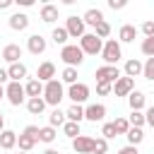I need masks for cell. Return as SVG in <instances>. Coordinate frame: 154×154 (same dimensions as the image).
Segmentation results:
<instances>
[{
  "instance_id": "cell-1",
  "label": "cell",
  "mask_w": 154,
  "mask_h": 154,
  "mask_svg": "<svg viewBox=\"0 0 154 154\" xmlns=\"http://www.w3.org/2000/svg\"><path fill=\"white\" fill-rule=\"evenodd\" d=\"M41 99L46 101V106H53V108H58V103L65 99L63 82H60V79H51V82H46V84H43V96H41Z\"/></svg>"
},
{
  "instance_id": "cell-2",
  "label": "cell",
  "mask_w": 154,
  "mask_h": 154,
  "mask_svg": "<svg viewBox=\"0 0 154 154\" xmlns=\"http://www.w3.org/2000/svg\"><path fill=\"white\" fill-rule=\"evenodd\" d=\"M60 60H63L67 67H77V65L84 63V53H82V48H79L77 43H67V46L60 48Z\"/></svg>"
},
{
  "instance_id": "cell-3",
  "label": "cell",
  "mask_w": 154,
  "mask_h": 154,
  "mask_svg": "<svg viewBox=\"0 0 154 154\" xmlns=\"http://www.w3.org/2000/svg\"><path fill=\"white\" fill-rule=\"evenodd\" d=\"M101 58H103V65H116L120 58H123V51H120V43L116 38H108L101 48Z\"/></svg>"
},
{
  "instance_id": "cell-4",
  "label": "cell",
  "mask_w": 154,
  "mask_h": 154,
  "mask_svg": "<svg viewBox=\"0 0 154 154\" xmlns=\"http://www.w3.org/2000/svg\"><path fill=\"white\" fill-rule=\"evenodd\" d=\"M79 48H82L84 55H96V53H101L103 41H101L99 36H94V34H84V36L79 38Z\"/></svg>"
},
{
  "instance_id": "cell-5",
  "label": "cell",
  "mask_w": 154,
  "mask_h": 154,
  "mask_svg": "<svg viewBox=\"0 0 154 154\" xmlns=\"http://www.w3.org/2000/svg\"><path fill=\"white\" fill-rule=\"evenodd\" d=\"M87 26H84V22H82V17H77V14H72V17H67L65 19V31H67V36L70 38H82L87 31H84Z\"/></svg>"
},
{
  "instance_id": "cell-6",
  "label": "cell",
  "mask_w": 154,
  "mask_h": 154,
  "mask_svg": "<svg viewBox=\"0 0 154 154\" xmlns=\"http://www.w3.org/2000/svg\"><path fill=\"white\" fill-rule=\"evenodd\" d=\"M118 79H120V70H118V65H101V67H96V82L116 84Z\"/></svg>"
},
{
  "instance_id": "cell-7",
  "label": "cell",
  "mask_w": 154,
  "mask_h": 154,
  "mask_svg": "<svg viewBox=\"0 0 154 154\" xmlns=\"http://www.w3.org/2000/svg\"><path fill=\"white\" fill-rule=\"evenodd\" d=\"M5 96H7V101L12 103V106H22L24 103V87L19 84V82H10L7 87H5Z\"/></svg>"
},
{
  "instance_id": "cell-8",
  "label": "cell",
  "mask_w": 154,
  "mask_h": 154,
  "mask_svg": "<svg viewBox=\"0 0 154 154\" xmlns=\"http://www.w3.org/2000/svg\"><path fill=\"white\" fill-rule=\"evenodd\" d=\"M67 96L72 99V103H79V106H82V103L89 99V87H87L84 82H75V84H70Z\"/></svg>"
},
{
  "instance_id": "cell-9",
  "label": "cell",
  "mask_w": 154,
  "mask_h": 154,
  "mask_svg": "<svg viewBox=\"0 0 154 154\" xmlns=\"http://www.w3.org/2000/svg\"><path fill=\"white\" fill-rule=\"evenodd\" d=\"M26 48H29L31 55H41V53H46L48 43H46V38H43L41 34H31V36L26 38Z\"/></svg>"
},
{
  "instance_id": "cell-10",
  "label": "cell",
  "mask_w": 154,
  "mask_h": 154,
  "mask_svg": "<svg viewBox=\"0 0 154 154\" xmlns=\"http://www.w3.org/2000/svg\"><path fill=\"white\" fill-rule=\"evenodd\" d=\"M72 149L77 154H91L94 152V137H87V135H79L72 140Z\"/></svg>"
},
{
  "instance_id": "cell-11",
  "label": "cell",
  "mask_w": 154,
  "mask_h": 154,
  "mask_svg": "<svg viewBox=\"0 0 154 154\" xmlns=\"http://www.w3.org/2000/svg\"><path fill=\"white\" fill-rule=\"evenodd\" d=\"M84 118L91 120V123L103 120V118H106V106H103V103H89V106L84 108Z\"/></svg>"
},
{
  "instance_id": "cell-12",
  "label": "cell",
  "mask_w": 154,
  "mask_h": 154,
  "mask_svg": "<svg viewBox=\"0 0 154 154\" xmlns=\"http://www.w3.org/2000/svg\"><path fill=\"white\" fill-rule=\"evenodd\" d=\"M113 91H116V96H130V91H135V79H130V77L123 75L113 84Z\"/></svg>"
},
{
  "instance_id": "cell-13",
  "label": "cell",
  "mask_w": 154,
  "mask_h": 154,
  "mask_svg": "<svg viewBox=\"0 0 154 154\" xmlns=\"http://www.w3.org/2000/svg\"><path fill=\"white\" fill-rule=\"evenodd\" d=\"M19 58H22V46L19 43H7L5 48H2V60L5 63H19Z\"/></svg>"
},
{
  "instance_id": "cell-14",
  "label": "cell",
  "mask_w": 154,
  "mask_h": 154,
  "mask_svg": "<svg viewBox=\"0 0 154 154\" xmlns=\"http://www.w3.org/2000/svg\"><path fill=\"white\" fill-rule=\"evenodd\" d=\"M36 79H38V82H43V84H46V82H51V79H55V65H53V63H48V60H46V63H41V65H38V70H36Z\"/></svg>"
},
{
  "instance_id": "cell-15",
  "label": "cell",
  "mask_w": 154,
  "mask_h": 154,
  "mask_svg": "<svg viewBox=\"0 0 154 154\" xmlns=\"http://www.w3.org/2000/svg\"><path fill=\"white\" fill-rule=\"evenodd\" d=\"M82 22H84V26H96L99 22H103V12H101L99 7H89V10L84 12Z\"/></svg>"
},
{
  "instance_id": "cell-16",
  "label": "cell",
  "mask_w": 154,
  "mask_h": 154,
  "mask_svg": "<svg viewBox=\"0 0 154 154\" xmlns=\"http://www.w3.org/2000/svg\"><path fill=\"white\" fill-rule=\"evenodd\" d=\"M7 77H10V82H22L26 77V65L24 63H12L7 67Z\"/></svg>"
},
{
  "instance_id": "cell-17",
  "label": "cell",
  "mask_w": 154,
  "mask_h": 154,
  "mask_svg": "<svg viewBox=\"0 0 154 154\" xmlns=\"http://www.w3.org/2000/svg\"><path fill=\"white\" fill-rule=\"evenodd\" d=\"M24 94H26L29 99H38V96H43V82H38L36 77L29 79V82L24 84Z\"/></svg>"
},
{
  "instance_id": "cell-18",
  "label": "cell",
  "mask_w": 154,
  "mask_h": 154,
  "mask_svg": "<svg viewBox=\"0 0 154 154\" xmlns=\"http://www.w3.org/2000/svg\"><path fill=\"white\" fill-rule=\"evenodd\" d=\"M29 26V14H24V12H14L12 17H10V29H14V31H24Z\"/></svg>"
},
{
  "instance_id": "cell-19",
  "label": "cell",
  "mask_w": 154,
  "mask_h": 154,
  "mask_svg": "<svg viewBox=\"0 0 154 154\" xmlns=\"http://www.w3.org/2000/svg\"><path fill=\"white\" fill-rule=\"evenodd\" d=\"M135 36H137V26H135V24H123L120 31H118V43H120V41H123V43H132Z\"/></svg>"
},
{
  "instance_id": "cell-20",
  "label": "cell",
  "mask_w": 154,
  "mask_h": 154,
  "mask_svg": "<svg viewBox=\"0 0 154 154\" xmlns=\"http://www.w3.org/2000/svg\"><path fill=\"white\" fill-rule=\"evenodd\" d=\"M144 103H147V96L142 94V91H130V96H128V106H130V111H142L144 108Z\"/></svg>"
},
{
  "instance_id": "cell-21",
  "label": "cell",
  "mask_w": 154,
  "mask_h": 154,
  "mask_svg": "<svg viewBox=\"0 0 154 154\" xmlns=\"http://www.w3.org/2000/svg\"><path fill=\"white\" fill-rule=\"evenodd\" d=\"M65 120H70V123H77V125H79V123L84 120V108H82L79 103H72V106L65 111Z\"/></svg>"
},
{
  "instance_id": "cell-22",
  "label": "cell",
  "mask_w": 154,
  "mask_h": 154,
  "mask_svg": "<svg viewBox=\"0 0 154 154\" xmlns=\"http://www.w3.org/2000/svg\"><path fill=\"white\" fill-rule=\"evenodd\" d=\"M55 19H58V7H55V5H51V2H46V5L41 7V22L53 24Z\"/></svg>"
},
{
  "instance_id": "cell-23",
  "label": "cell",
  "mask_w": 154,
  "mask_h": 154,
  "mask_svg": "<svg viewBox=\"0 0 154 154\" xmlns=\"http://www.w3.org/2000/svg\"><path fill=\"white\" fill-rule=\"evenodd\" d=\"M125 77H130V79H135L137 75H142V63L137 60V58H130L128 63H125Z\"/></svg>"
},
{
  "instance_id": "cell-24",
  "label": "cell",
  "mask_w": 154,
  "mask_h": 154,
  "mask_svg": "<svg viewBox=\"0 0 154 154\" xmlns=\"http://www.w3.org/2000/svg\"><path fill=\"white\" fill-rule=\"evenodd\" d=\"M0 147H2V149H14V147H17V132L2 130V132H0Z\"/></svg>"
},
{
  "instance_id": "cell-25",
  "label": "cell",
  "mask_w": 154,
  "mask_h": 154,
  "mask_svg": "<svg viewBox=\"0 0 154 154\" xmlns=\"http://www.w3.org/2000/svg\"><path fill=\"white\" fill-rule=\"evenodd\" d=\"M26 111L31 113V116H41L43 111H46V101L38 96V99H26Z\"/></svg>"
},
{
  "instance_id": "cell-26",
  "label": "cell",
  "mask_w": 154,
  "mask_h": 154,
  "mask_svg": "<svg viewBox=\"0 0 154 154\" xmlns=\"http://www.w3.org/2000/svg\"><path fill=\"white\" fill-rule=\"evenodd\" d=\"M36 142H38L36 137H31V135H24V132H22V135L17 137V144H19V152H31V149L36 147Z\"/></svg>"
},
{
  "instance_id": "cell-27",
  "label": "cell",
  "mask_w": 154,
  "mask_h": 154,
  "mask_svg": "<svg viewBox=\"0 0 154 154\" xmlns=\"http://www.w3.org/2000/svg\"><path fill=\"white\" fill-rule=\"evenodd\" d=\"M48 125H51V128H63V125H65V113H63L60 108H53L51 116H48Z\"/></svg>"
},
{
  "instance_id": "cell-28",
  "label": "cell",
  "mask_w": 154,
  "mask_h": 154,
  "mask_svg": "<svg viewBox=\"0 0 154 154\" xmlns=\"http://www.w3.org/2000/svg\"><path fill=\"white\" fill-rule=\"evenodd\" d=\"M125 137H128V144L137 147V144L144 140V132H142V128H130V130L125 132Z\"/></svg>"
},
{
  "instance_id": "cell-29",
  "label": "cell",
  "mask_w": 154,
  "mask_h": 154,
  "mask_svg": "<svg viewBox=\"0 0 154 154\" xmlns=\"http://www.w3.org/2000/svg\"><path fill=\"white\" fill-rule=\"evenodd\" d=\"M55 137H58V135H55V128H51V125H46V128H38V142H46V144H51Z\"/></svg>"
},
{
  "instance_id": "cell-30",
  "label": "cell",
  "mask_w": 154,
  "mask_h": 154,
  "mask_svg": "<svg viewBox=\"0 0 154 154\" xmlns=\"http://www.w3.org/2000/svg\"><path fill=\"white\" fill-rule=\"evenodd\" d=\"M51 38H53L58 46H67V38H70V36H67L65 26H55V29H53V34H51Z\"/></svg>"
},
{
  "instance_id": "cell-31",
  "label": "cell",
  "mask_w": 154,
  "mask_h": 154,
  "mask_svg": "<svg viewBox=\"0 0 154 154\" xmlns=\"http://www.w3.org/2000/svg\"><path fill=\"white\" fill-rule=\"evenodd\" d=\"M108 34H111V24H108L106 19H103V22H99V24L94 26V36H99L101 41H103V38H108Z\"/></svg>"
},
{
  "instance_id": "cell-32",
  "label": "cell",
  "mask_w": 154,
  "mask_h": 154,
  "mask_svg": "<svg viewBox=\"0 0 154 154\" xmlns=\"http://www.w3.org/2000/svg\"><path fill=\"white\" fill-rule=\"evenodd\" d=\"M128 123H130V128H142V125H147V123H144V113H142V111H132V113H130V118H128Z\"/></svg>"
},
{
  "instance_id": "cell-33",
  "label": "cell",
  "mask_w": 154,
  "mask_h": 154,
  "mask_svg": "<svg viewBox=\"0 0 154 154\" xmlns=\"http://www.w3.org/2000/svg\"><path fill=\"white\" fill-rule=\"evenodd\" d=\"M63 132H65L70 140H75V137H79V135H82V132H79V125H77V123H70V120H65Z\"/></svg>"
},
{
  "instance_id": "cell-34",
  "label": "cell",
  "mask_w": 154,
  "mask_h": 154,
  "mask_svg": "<svg viewBox=\"0 0 154 154\" xmlns=\"http://www.w3.org/2000/svg\"><path fill=\"white\" fill-rule=\"evenodd\" d=\"M113 128H116V135H125L130 130V123H128V118H116L113 120Z\"/></svg>"
},
{
  "instance_id": "cell-35",
  "label": "cell",
  "mask_w": 154,
  "mask_h": 154,
  "mask_svg": "<svg viewBox=\"0 0 154 154\" xmlns=\"http://www.w3.org/2000/svg\"><path fill=\"white\" fill-rule=\"evenodd\" d=\"M140 51H142L147 58H154V36L144 38V41H142V46H140Z\"/></svg>"
},
{
  "instance_id": "cell-36",
  "label": "cell",
  "mask_w": 154,
  "mask_h": 154,
  "mask_svg": "<svg viewBox=\"0 0 154 154\" xmlns=\"http://www.w3.org/2000/svg\"><path fill=\"white\" fill-rule=\"evenodd\" d=\"M63 82L65 84H75L77 82V67H65L63 70Z\"/></svg>"
},
{
  "instance_id": "cell-37",
  "label": "cell",
  "mask_w": 154,
  "mask_h": 154,
  "mask_svg": "<svg viewBox=\"0 0 154 154\" xmlns=\"http://www.w3.org/2000/svg\"><path fill=\"white\" fill-rule=\"evenodd\" d=\"M106 152H108V140L96 137V140H94V152H91V154H106Z\"/></svg>"
},
{
  "instance_id": "cell-38",
  "label": "cell",
  "mask_w": 154,
  "mask_h": 154,
  "mask_svg": "<svg viewBox=\"0 0 154 154\" xmlns=\"http://www.w3.org/2000/svg\"><path fill=\"white\" fill-rule=\"evenodd\" d=\"M142 75H144L149 82H154V58H147V63L142 65Z\"/></svg>"
},
{
  "instance_id": "cell-39",
  "label": "cell",
  "mask_w": 154,
  "mask_h": 154,
  "mask_svg": "<svg viewBox=\"0 0 154 154\" xmlns=\"http://www.w3.org/2000/svg\"><path fill=\"white\" fill-rule=\"evenodd\" d=\"M113 91V84H108V82H96V94L99 96H108Z\"/></svg>"
},
{
  "instance_id": "cell-40",
  "label": "cell",
  "mask_w": 154,
  "mask_h": 154,
  "mask_svg": "<svg viewBox=\"0 0 154 154\" xmlns=\"http://www.w3.org/2000/svg\"><path fill=\"white\" fill-rule=\"evenodd\" d=\"M140 31L144 34V38H149V36H154V19H147V22H142V26H140Z\"/></svg>"
},
{
  "instance_id": "cell-41",
  "label": "cell",
  "mask_w": 154,
  "mask_h": 154,
  "mask_svg": "<svg viewBox=\"0 0 154 154\" xmlns=\"http://www.w3.org/2000/svg\"><path fill=\"white\" fill-rule=\"evenodd\" d=\"M101 135H103V140H111V137H116V128H113V123H103V128H101Z\"/></svg>"
},
{
  "instance_id": "cell-42",
  "label": "cell",
  "mask_w": 154,
  "mask_h": 154,
  "mask_svg": "<svg viewBox=\"0 0 154 154\" xmlns=\"http://www.w3.org/2000/svg\"><path fill=\"white\" fill-rule=\"evenodd\" d=\"M144 123H147L149 128H154V106L147 108V113H144Z\"/></svg>"
},
{
  "instance_id": "cell-43",
  "label": "cell",
  "mask_w": 154,
  "mask_h": 154,
  "mask_svg": "<svg viewBox=\"0 0 154 154\" xmlns=\"http://www.w3.org/2000/svg\"><path fill=\"white\" fill-rule=\"evenodd\" d=\"M125 5H128L125 0H108V7H111V10H123Z\"/></svg>"
},
{
  "instance_id": "cell-44",
  "label": "cell",
  "mask_w": 154,
  "mask_h": 154,
  "mask_svg": "<svg viewBox=\"0 0 154 154\" xmlns=\"http://www.w3.org/2000/svg\"><path fill=\"white\" fill-rule=\"evenodd\" d=\"M24 135H31V137L38 140V125H26L24 128Z\"/></svg>"
},
{
  "instance_id": "cell-45",
  "label": "cell",
  "mask_w": 154,
  "mask_h": 154,
  "mask_svg": "<svg viewBox=\"0 0 154 154\" xmlns=\"http://www.w3.org/2000/svg\"><path fill=\"white\" fill-rule=\"evenodd\" d=\"M118 154H140V152H137V147H132V144H128V147H123V149H118Z\"/></svg>"
},
{
  "instance_id": "cell-46",
  "label": "cell",
  "mask_w": 154,
  "mask_h": 154,
  "mask_svg": "<svg viewBox=\"0 0 154 154\" xmlns=\"http://www.w3.org/2000/svg\"><path fill=\"white\" fill-rule=\"evenodd\" d=\"M7 79H10V77H7V70H5V67H0V87H2Z\"/></svg>"
},
{
  "instance_id": "cell-47",
  "label": "cell",
  "mask_w": 154,
  "mask_h": 154,
  "mask_svg": "<svg viewBox=\"0 0 154 154\" xmlns=\"http://www.w3.org/2000/svg\"><path fill=\"white\" fill-rule=\"evenodd\" d=\"M7 7H12V0H0V10H7Z\"/></svg>"
},
{
  "instance_id": "cell-48",
  "label": "cell",
  "mask_w": 154,
  "mask_h": 154,
  "mask_svg": "<svg viewBox=\"0 0 154 154\" xmlns=\"http://www.w3.org/2000/svg\"><path fill=\"white\" fill-rule=\"evenodd\" d=\"M17 2H19L22 7H31V5H34V0H17Z\"/></svg>"
},
{
  "instance_id": "cell-49",
  "label": "cell",
  "mask_w": 154,
  "mask_h": 154,
  "mask_svg": "<svg viewBox=\"0 0 154 154\" xmlns=\"http://www.w3.org/2000/svg\"><path fill=\"white\" fill-rule=\"evenodd\" d=\"M5 130V118H2V113H0V132Z\"/></svg>"
},
{
  "instance_id": "cell-50",
  "label": "cell",
  "mask_w": 154,
  "mask_h": 154,
  "mask_svg": "<svg viewBox=\"0 0 154 154\" xmlns=\"http://www.w3.org/2000/svg\"><path fill=\"white\" fill-rule=\"evenodd\" d=\"M43 154H58V152H55V149H46Z\"/></svg>"
},
{
  "instance_id": "cell-51",
  "label": "cell",
  "mask_w": 154,
  "mask_h": 154,
  "mask_svg": "<svg viewBox=\"0 0 154 154\" xmlns=\"http://www.w3.org/2000/svg\"><path fill=\"white\" fill-rule=\"evenodd\" d=\"M2 96H5V87H0V101H2Z\"/></svg>"
},
{
  "instance_id": "cell-52",
  "label": "cell",
  "mask_w": 154,
  "mask_h": 154,
  "mask_svg": "<svg viewBox=\"0 0 154 154\" xmlns=\"http://www.w3.org/2000/svg\"><path fill=\"white\" fill-rule=\"evenodd\" d=\"M19 154H29V152H19Z\"/></svg>"
}]
</instances>
